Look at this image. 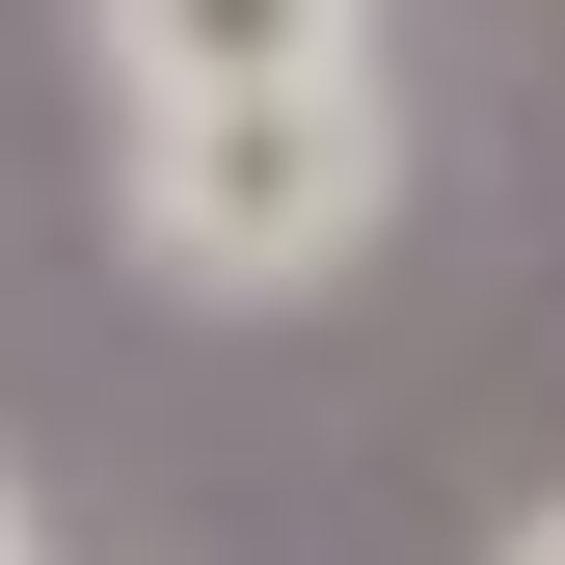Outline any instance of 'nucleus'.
<instances>
[{"mask_svg": "<svg viewBox=\"0 0 565 565\" xmlns=\"http://www.w3.org/2000/svg\"><path fill=\"white\" fill-rule=\"evenodd\" d=\"M404 216V82H243V108H135L108 162V243L216 323H297L323 269H377Z\"/></svg>", "mask_w": 565, "mask_h": 565, "instance_id": "1", "label": "nucleus"}, {"mask_svg": "<svg viewBox=\"0 0 565 565\" xmlns=\"http://www.w3.org/2000/svg\"><path fill=\"white\" fill-rule=\"evenodd\" d=\"M484 565H565V484H539V512H484Z\"/></svg>", "mask_w": 565, "mask_h": 565, "instance_id": "3", "label": "nucleus"}, {"mask_svg": "<svg viewBox=\"0 0 565 565\" xmlns=\"http://www.w3.org/2000/svg\"><path fill=\"white\" fill-rule=\"evenodd\" d=\"M108 108H243V82H377V0H82Z\"/></svg>", "mask_w": 565, "mask_h": 565, "instance_id": "2", "label": "nucleus"}, {"mask_svg": "<svg viewBox=\"0 0 565 565\" xmlns=\"http://www.w3.org/2000/svg\"><path fill=\"white\" fill-rule=\"evenodd\" d=\"M0 565H54V539H28V458H0Z\"/></svg>", "mask_w": 565, "mask_h": 565, "instance_id": "4", "label": "nucleus"}]
</instances>
